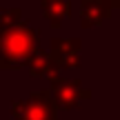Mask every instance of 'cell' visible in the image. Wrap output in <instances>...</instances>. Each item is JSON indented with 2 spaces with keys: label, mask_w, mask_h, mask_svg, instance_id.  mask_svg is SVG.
<instances>
[{
  "label": "cell",
  "mask_w": 120,
  "mask_h": 120,
  "mask_svg": "<svg viewBox=\"0 0 120 120\" xmlns=\"http://www.w3.org/2000/svg\"><path fill=\"white\" fill-rule=\"evenodd\" d=\"M38 47V34L27 25H4L2 31V62L4 67H20Z\"/></svg>",
  "instance_id": "1"
},
{
  "label": "cell",
  "mask_w": 120,
  "mask_h": 120,
  "mask_svg": "<svg viewBox=\"0 0 120 120\" xmlns=\"http://www.w3.org/2000/svg\"><path fill=\"white\" fill-rule=\"evenodd\" d=\"M56 111L51 107V100H49L47 91H40V94L31 96L27 102L18 105V113L13 120H53Z\"/></svg>",
  "instance_id": "2"
},
{
  "label": "cell",
  "mask_w": 120,
  "mask_h": 120,
  "mask_svg": "<svg viewBox=\"0 0 120 120\" xmlns=\"http://www.w3.org/2000/svg\"><path fill=\"white\" fill-rule=\"evenodd\" d=\"M53 89H56V98L60 100L62 107H76L80 102V96H87L85 91H80L78 80L69 82V80H56L53 82Z\"/></svg>",
  "instance_id": "3"
},
{
  "label": "cell",
  "mask_w": 120,
  "mask_h": 120,
  "mask_svg": "<svg viewBox=\"0 0 120 120\" xmlns=\"http://www.w3.org/2000/svg\"><path fill=\"white\" fill-rule=\"evenodd\" d=\"M67 2H58V0H53V2H45V16L49 18V20L53 22V25H58L60 20H62L64 16H67Z\"/></svg>",
  "instance_id": "4"
}]
</instances>
